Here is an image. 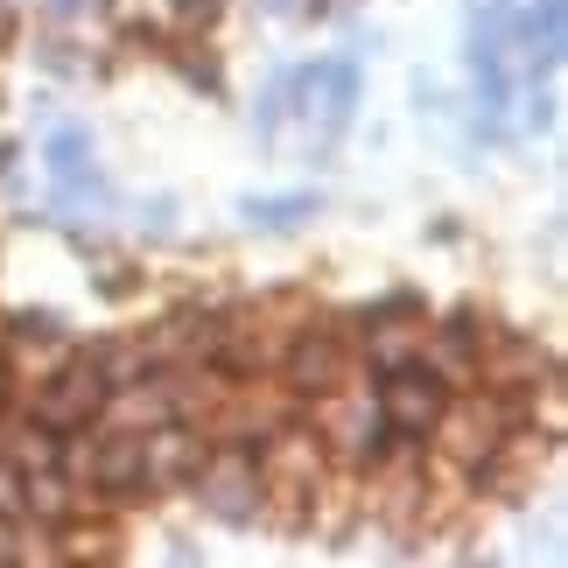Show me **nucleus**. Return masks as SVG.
I'll use <instances>...</instances> for the list:
<instances>
[{
  "instance_id": "nucleus-3",
  "label": "nucleus",
  "mask_w": 568,
  "mask_h": 568,
  "mask_svg": "<svg viewBox=\"0 0 568 568\" xmlns=\"http://www.w3.org/2000/svg\"><path fill=\"white\" fill-rule=\"evenodd\" d=\"M105 407H113V379L99 373V358L63 365V373L36 393V414H42V428H50V435H71L84 422H99Z\"/></svg>"
},
{
  "instance_id": "nucleus-4",
  "label": "nucleus",
  "mask_w": 568,
  "mask_h": 568,
  "mask_svg": "<svg viewBox=\"0 0 568 568\" xmlns=\"http://www.w3.org/2000/svg\"><path fill=\"white\" fill-rule=\"evenodd\" d=\"M260 485H267V470H260L246 449H225L211 470H196V498H204V513L225 519V527H246L260 513Z\"/></svg>"
},
{
  "instance_id": "nucleus-11",
  "label": "nucleus",
  "mask_w": 568,
  "mask_h": 568,
  "mask_svg": "<svg viewBox=\"0 0 568 568\" xmlns=\"http://www.w3.org/2000/svg\"><path fill=\"white\" fill-rule=\"evenodd\" d=\"M50 8H57V14H78V8H84V0H50Z\"/></svg>"
},
{
  "instance_id": "nucleus-7",
  "label": "nucleus",
  "mask_w": 568,
  "mask_h": 568,
  "mask_svg": "<svg viewBox=\"0 0 568 568\" xmlns=\"http://www.w3.org/2000/svg\"><path fill=\"white\" fill-rule=\"evenodd\" d=\"M310 217H316V196H310V190L253 196V204H246V225H253V232H295V225H310Z\"/></svg>"
},
{
  "instance_id": "nucleus-5",
  "label": "nucleus",
  "mask_w": 568,
  "mask_h": 568,
  "mask_svg": "<svg viewBox=\"0 0 568 568\" xmlns=\"http://www.w3.org/2000/svg\"><path fill=\"white\" fill-rule=\"evenodd\" d=\"M281 373H288L295 393H310V400H323V393H337L344 373H352V352L331 337V331H302L288 344V358H281Z\"/></svg>"
},
{
  "instance_id": "nucleus-2",
  "label": "nucleus",
  "mask_w": 568,
  "mask_h": 568,
  "mask_svg": "<svg viewBox=\"0 0 568 568\" xmlns=\"http://www.w3.org/2000/svg\"><path fill=\"white\" fill-rule=\"evenodd\" d=\"M373 407L386 414V428L422 435V428H435L449 414V373H435V365H422V358H414V365H386Z\"/></svg>"
},
{
  "instance_id": "nucleus-10",
  "label": "nucleus",
  "mask_w": 568,
  "mask_h": 568,
  "mask_svg": "<svg viewBox=\"0 0 568 568\" xmlns=\"http://www.w3.org/2000/svg\"><path fill=\"white\" fill-rule=\"evenodd\" d=\"M0 519H21V470L0 464Z\"/></svg>"
},
{
  "instance_id": "nucleus-12",
  "label": "nucleus",
  "mask_w": 568,
  "mask_h": 568,
  "mask_svg": "<svg viewBox=\"0 0 568 568\" xmlns=\"http://www.w3.org/2000/svg\"><path fill=\"white\" fill-rule=\"evenodd\" d=\"M0 400H8V358H0Z\"/></svg>"
},
{
  "instance_id": "nucleus-6",
  "label": "nucleus",
  "mask_w": 568,
  "mask_h": 568,
  "mask_svg": "<svg viewBox=\"0 0 568 568\" xmlns=\"http://www.w3.org/2000/svg\"><path fill=\"white\" fill-rule=\"evenodd\" d=\"M42 162H50V176H57L63 196H78V190L99 196V162H92V134H84V126H63V134L42 148Z\"/></svg>"
},
{
  "instance_id": "nucleus-1",
  "label": "nucleus",
  "mask_w": 568,
  "mask_h": 568,
  "mask_svg": "<svg viewBox=\"0 0 568 568\" xmlns=\"http://www.w3.org/2000/svg\"><path fill=\"white\" fill-rule=\"evenodd\" d=\"M295 113H302V134H316V162H331L344 126H352V113H358V71L344 57L295 71Z\"/></svg>"
},
{
  "instance_id": "nucleus-8",
  "label": "nucleus",
  "mask_w": 568,
  "mask_h": 568,
  "mask_svg": "<svg viewBox=\"0 0 568 568\" xmlns=\"http://www.w3.org/2000/svg\"><path fill=\"white\" fill-rule=\"evenodd\" d=\"M435 352H443V365H470L477 352H485V316H477V310H456L443 323V344H435Z\"/></svg>"
},
{
  "instance_id": "nucleus-9",
  "label": "nucleus",
  "mask_w": 568,
  "mask_h": 568,
  "mask_svg": "<svg viewBox=\"0 0 568 568\" xmlns=\"http://www.w3.org/2000/svg\"><path fill=\"white\" fill-rule=\"evenodd\" d=\"M288 113H295V71H281V78L267 84V99H260V113H253V120H260V134L274 141V134H281V120H288Z\"/></svg>"
}]
</instances>
